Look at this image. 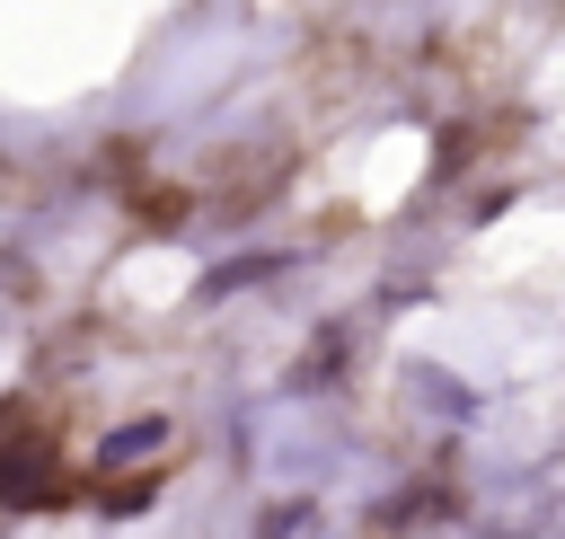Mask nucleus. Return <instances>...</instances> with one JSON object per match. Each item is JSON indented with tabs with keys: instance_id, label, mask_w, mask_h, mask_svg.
I'll return each instance as SVG.
<instances>
[{
	"instance_id": "f257e3e1",
	"label": "nucleus",
	"mask_w": 565,
	"mask_h": 539,
	"mask_svg": "<svg viewBox=\"0 0 565 539\" xmlns=\"http://www.w3.org/2000/svg\"><path fill=\"white\" fill-rule=\"evenodd\" d=\"M159 442H168V424H159V415H141V424H115L97 459H106V468H132V459H150Z\"/></svg>"
},
{
	"instance_id": "f03ea898",
	"label": "nucleus",
	"mask_w": 565,
	"mask_h": 539,
	"mask_svg": "<svg viewBox=\"0 0 565 539\" xmlns=\"http://www.w3.org/2000/svg\"><path fill=\"white\" fill-rule=\"evenodd\" d=\"M265 274H274V256H238V265L203 274V300H221V292H238V283H265Z\"/></svg>"
}]
</instances>
